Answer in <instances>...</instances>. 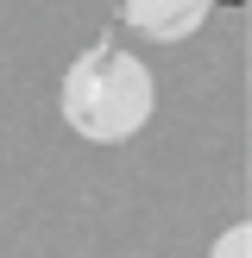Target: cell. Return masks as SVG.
<instances>
[{"instance_id":"cell-1","label":"cell","mask_w":252,"mask_h":258,"mask_svg":"<svg viewBox=\"0 0 252 258\" xmlns=\"http://www.w3.org/2000/svg\"><path fill=\"white\" fill-rule=\"evenodd\" d=\"M57 107H63L76 139H88V145H126L133 133H145L151 107H158L151 63L120 50V44H88L63 70Z\"/></svg>"},{"instance_id":"cell-2","label":"cell","mask_w":252,"mask_h":258,"mask_svg":"<svg viewBox=\"0 0 252 258\" xmlns=\"http://www.w3.org/2000/svg\"><path fill=\"white\" fill-rule=\"evenodd\" d=\"M214 0H120V19L151 44H183L208 25Z\"/></svg>"},{"instance_id":"cell-3","label":"cell","mask_w":252,"mask_h":258,"mask_svg":"<svg viewBox=\"0 0 252 258\" xmlns=\"http://www.w3.org/2000/svg\"><path fill=\"white\" fill-rule=\"evenodd\" d=\"M208 258H252V227H227Z\"/></svg>"}]
</instances>
